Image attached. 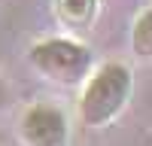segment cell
Here are the masks:
<instances>
[{"mask_svg":"<svg viewBox=\"0 0 152 146\" xmlns=\"http://www.w3.org/2000/svg\"><path fill=\"white\" fill-rule=\"evenodd\" d=\"M134 91V73L122 61H107L97 70L88 73V79L82 85L79 94V119L88 128H104L113 119H119V113L131 101Z\"/></svg>","mask_w":152,"mask_h":146,"instance_id":"1","label":"cell"},{"mask_svg":"<svg viewBox=\"0 0 152 146\" xmlns=\"http://www.w3.org/2000/svg\"><path fill=\"white\" fill-rule=\"evenodd\" d=\"M18 137L24 146H70V125L55 104H31L18 119Z\"/></svg>","mask_w":152,"mask_h":146,"instance_id":"3","label":"cell"},{"mask_svg":"<svg viewBox=\"0 0 152 146\" xmlns=\"http://www.w3.org/2000/svg\"><path fill=\"white\" fill-rule=\"evenodd\" d=\"M28 61L37 73H43L46 79L61 82V85L85 82L94 67L91 49L73 36H46V40L34 43L28 52Z\"/></svg>","mask_w":152,"mask_h":146,"instance_id":"2","label":"cell"},{"mask_svg":"<svg viewBox=\"0 0 152 146\" xmlns=\"http://www.w3.org/2000/svg\"><path fill=\"white\" fill-rule=\"evenodd\" d=\"M131 52L143 61H152V6H146L134 18L131 28Z\"/></svg>","mask_w":152,"mask_h":146,"instance_id":"5","label":"cell"},{"mask_svg":"<svg viewBox=\"0 0 152 146\" xmlns=\"http://www.w3.org/2000/svg\"><path fill=\"white\" fill-rule=\"evenodd\" d=\"M55 12L67 28H88L97 15V0H55Z\"/></svg>","mask_w":152,"mask_h":146,"instance_id":"4","label":"cell"},{"mask_svg":"<svg viewBox=\"0 0 152 146\" xmlns=\"http://www.w3.org/2000/svg\"><path fill=\"white\" fill-rule=\"evenodd\" d=\"M3 104H6V82L0 79V107H3Z\"/></svg>","mask_w":152,"mask_h":146,"instance_id":"6","label":"cell"}]
</instances>
